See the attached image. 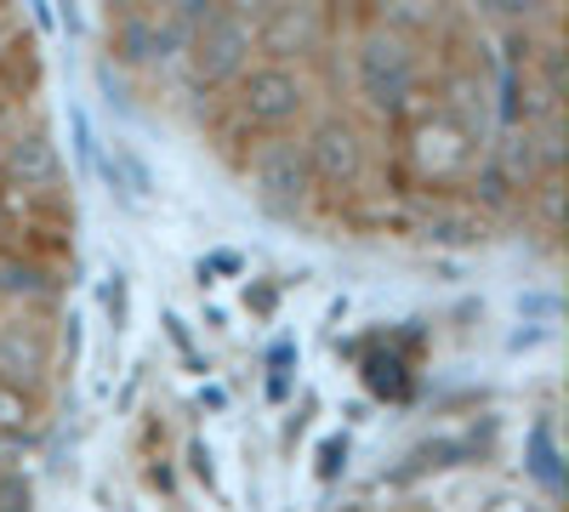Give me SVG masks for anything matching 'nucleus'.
<instances>
[{
  "mask_svg": "<svg viewBox=\"0 0 569 512\" xmlns=\"http://www.w3.org/2000/svg\"><path fill=\"white\" fill-rule=\"evenodd\" d=\"M0 182L7 189H23V194H46V189H58L63 182V154H58V143H52V131H40V126H29V131H7L0 137Z\"/></svg>",
  "mask_w": 569,
  "mask_h": 512,
  "instance_id": "10",
  "label": "nucleus"
},
{
  "mask_svg": "<svg viewBox=\"0 0 569 512\" xmlns=\"http://www.w3.org/2000/svg\"><path fill=\"white\" fill-rule=\"evenodd\" d=\"M410 137H405V160L427 189H461V177L472 171V160L485 154V137L472 131L461 114H450L439 98L410 109Z\"/></svg>",
  "mask_w": 569,
  "mask_h": 512,
  "instance_id": "6",
  "label": "nucleus"
},
{
  "mask_svg": "<svg viewBox=\"0 0 569 512\" xmlns=\"http://www.w3.org/2000/svg\"><path fill=\"white\" fill-rule=\"evenodd\" d=\"M149 7H171L177 18H188V23H194V18H206V12L228 7V0H149Z\"/></svg>",
  "mask_w": 569,
  "mask_h": 512,
  "instance_id": "28",
  "label": "nucleus"
},
{
  "mask_svg": "<svg viewBox=\"0 0 569 512\" xmlns=\"http://www.w3.org/2000/svg\"><path fill=\"white\" fill-rule=\"evenodd\" d=\"M558 313H563V302L552 291H525L518 297V319L525 324H558Z\"/></svg>",
  "mask_w": 569,
  "mask_h": 512,
  "instance_id": "24",
  "label": "nucleus"
},
{
  "mask_svg": "<svg viewBox=\"0 0 569 512\" xmlns=\"http://www.w3.org/2000/svg\"><path fill=\"white\" fill-rule=\"evenodd\" d=\"M58 370V337L46 324L29 319V308L18 319H0V382L18 388V393H40Z\"/></svg>",
  "mask_w": 569,
  "mask_h": 512,
  "instance_id": "9",
  "label": "nucleus"
},
{
  "mask_svg": "<svg viewBox=\"0 0 569 512\" xmlns=\"http://www.w3.org/2000/svg\"><path fill=\"white\" fill-rule=\"evenodd\" d=\"M98 91H103V103L109 109H120V114H131L137 103H131V86H126V69H114L109 58L98 63Z\"/></svg>",
  "mask_w": 569,
  "mask_h": 512,
  "instance_id": "23",
  "label": "nucleus"
},
{
  "mask_svg": "<svg viewBox=\"0 0 569 512\" xmlns=\"http://www.w3.org/2000/svg\"><path fill=\"white\" fill-rule=\"evenodd\" d=\"M166 337H171V348H177V353L188 359V370H200V377H206L211 364H206V359L194 353V337H188V324H182V313H166Z\"/></svg>",
  "mask_w": 569,
  "mask_h": 512,
  "instance_id": "26",
  "label": "nucleus"
},
{
  "mask_svg": "<svg viewBox=\"0 0 569 512\" xmlns=\"http://www.w3.org/2000/svg\"><path fill=\"white\" fill-rule=\"evenodd\" d=\"M98 297H103V313H109V331L126 337V331H131V273H126L120 262L103 273V291H98Z\"/></svg>",
  "mask_w": 569,
  "mask_h": 512,
  "instance_id": "18",
  "label": "nucleus"
},
{
  "mask_svg": "<svg viewBox=\"0 0 569 512\" xmlns=\"http://www.w3.org/2000/svg\"><path fill=\"white\" fill-rule=\"evenodd\" d=\"M0 297L18 302V308H46L58 297V279L34 257H0Z\"/></svg>",
  "mask_w": 569,
  "mask_h": 512,
  "instance_id": "14",
  "label": "nucleus"
},
{
  "mask_svg": "<svg viewBox=\"0 0 569 512\" xmlns=\"http://www.w3.org/2000/svg\"><path fill=\"white\" fill-rule=\"evenodd\" d=\"M342 473H348V433H330L319 444V455H313V479L319 484H337Z\"/></svg>",
  "mask_w": 569,
  "mask_h": 512,
  "instance_id": "21",
  "label": "nucleus"
},
{
  "mask_svg": "<svg viewBox=\"0 0 569 512\" xmlns=\"http://www.w3.org/2000/svg\"><path fill=\"white\" fill-rule=\"evenodd\" d=\"M206 268H211V273H240L246 262H240V251H217V257H211Z\"/></svg>",
  "mask_w": 569,
  "mask_h": 512,
  "instance_id": "29",
  "label": "nucleus"
},
{
  "mask_svg": "<svg viewBox=\"0 0 569 512\" xmlns=\"http://www.w3.org/2000/svg\"><path fill=\"white\" fill-rule=\"evenodd\" d=\"M365 388L376 393V399H410V359H399V353H388V348H376V353H365Z\"/></svg>",
  "mask_w": 569,
  "mask_h": 512,
  "instance_id": "17",
  "label": "nucleus"
},
{
  "mask_svg": "<svg viewBox=\"0 0 569 512\" xmlns=\"http://www.w3.org/2000/svg\"><path fill=\"white\" fill-rule=\"evenodd\" d=\"M240 177H246L251 200H257L268 217H279V222L302 217V211L319 200V194H313V177H308V160H302V143H297V131H284V137H246Z\"/></svg>",
  "mask_w": 569,
  "mask_h": 512,
  "instance_id": "7",
  "label": "nucleus"
},
{
  "mask_svg": "<svg viewBox=\"0 0 569 512\" xmlns=\"http://www.w3.org/2000/svg\"><path fill=\"white\" fill-rule=\"evenodd\" d=\"M525 473H530L547 495H563V450H558V433H552L547 415L525 433Z\"/></svg>",
  "mask_w": 569,
  "mask_h": 512,
  "instance_id": "15",
  "label": "nucleus"
},
{
  "mask_svg": "<svg viewBox=\"0 0 569 512\" xmlns=\"http://www.w3.org/2000/svg\"><path fill=\"white\" fill-rule=\"evenodd\" d=\"M467 12L490 29H536L552 18V0H467Z\"/></svg>",
  "mask_w": 569,
  "mask_h": 512,
  "instance_id": "16",
  "label": "nucleus"
},
{
  "mask_svg": "<svg viewBox=\"0 0 569 512\" xmlns=\"http://www.w3.org/2000/svg\"><path fill=\"white\" fill-rule=\"evenodd\" d=\"M69 131H74V160H80V171H91L103 149H98V131H91V114H86L80 103L69 109Z\"/></svg>",
  "mask_w": 569,
  "mask_h": 512,
  "instance_id": "22",
  "label": "nucleus"
},
{
  "mask_svg": "<svg viewBox=\"0 0 569 512\" xmlns=\"http://www.w3.org/2000/svg\"><path fill=\"white\" fill-rule=\"evenodd\" d=\"M0 69H7V40H0Z\"/></svg>",
  "mask_w": 569,
  "mask_h": 512,
  "instance_id": "33",
  "label": "nucleus"
},
{
  "mask_svg": "<svg viewBox=\"0 0 569 512\" xmlns=\"http://www.w3.org/2000/svg\"><path fill=\"white\" fill-rule=\"evenodd\" d=\"M7 461H12V444H7V439H0V468H7Z\"/></svg>",
  "mask_w": 569,
  "mask_h": 512,
  "instance_id": "32",
  "label": "nucleus"
},
{
  "mask_svg": "<svg viewBox=\"0 0 569 512\" xmlns=\"http://www.w3.org/2000/svg\"><path fill=\"white\" fill-rule=\"evenodd\" d=\"M348 69H353V98L359 109H370L376 120H405L421 91H427V40H410L388 23H359L353 29V52H348Z\"/></svg>",
  "mask_w": 569,
  "mask_h": 512,
  "instance_id": "1",
  "label": "nucleus"
},
{
  "mask_svg": "<svg viewBox=\"0 0 569 512\" xmlns=\"http://www.w3.org/2000/svg\"><path fill=\"white\" fill-rule=\"evenodd\" d=\"M257 58V40H251V12L240 7H217L206 18L188 23V40H182V74L188 86L200 91V98H217V91H228L233 80L246 74V63Z\"/></svg>",
  "mask_w": 569,
  "mask_h": 512,
  "instance_id": "4",
  "label": "nucleus"
},
{
  "mask_svg": "<svg viewBox=\"0 0 569 512\" xmlns=\"http://www.w3.org/2000/svg\"><path fill=\"white\" fill-rule=\"evenodd\" d=\"M302 160L313 177V194L353 200L370 177V131L348 109H313L302 126Z\"/></svg>",
  "mask_w": 569,
  "mask_h": 512,
  "instance_id": "3",
  "label": "nucleus"
},
{
  "mask_svg": "<svg viewBox=\"0 0 569 512\" xmlns=\"http://www.w3.org/2000/svg\"><path fill=\"white\" fill-rule=\"evenodd\" d=\"M29 410H34V399H29V393H18V388L0 382V439H7V444H12V439H18L29 422H34Z\"/></svg>",
  "mask_w": 569,
  "mask_h": 512,
  "instance_id": "19",
  "label": "nucleus"
},
{
  "mask_svg": "<svg viewBox=\"0 0 569 512\" xmlns=\"http://www.w3.org/2000/svg\"><path fill=\"white\" fill-rule=\"evenodd\" d=\"M416 240L433 245V251H472V245L490 240V217L472 205L467 194H461V200L445 194V200H433V205L416 211Z\"/></svg>",
  "mask_w": 569,
  "mask_h": 512,
  "instance_id": "11",
  "label": "nucleus"
},
{
  "mask_svg": "<svg viewBox=\"0 0 569 512\" xmlns=\"http://www.w3.org/2000/svg\"><path fill=\"white\" fill-rule=\"evenodd\" d=\"M91 171L109 182L114 205H126V211H137V205H149V200H154V165L142 160V149L126 143V137H114V149L98 154V165H91Z\"/></svg>",
  "mask_w": 569,
  "mask_h": 512,
  "instance_id": "13",
  "label": "nucleus"
},
{
  "mask_svg": "<svg viewBox=\"0 0 569 512\" xmlns=\"http://www.w3.org/2000/svg\"><path fill=\"white\" fill-rule=\"evenodd\" d=\"M182 40H188V18H177L171 7L109 0V12H103V52L126 74H154V69L177 63Z\"/></svg>",
  "mask_w": 569,
  "mask_h": 512,
  "instance_id": "5",
  "label": "nucleus"
},
{
  "mask_svg": "<svg viewBox=\"0 0 569 512\" xmlns=\"http://www.w3.org/2000/svg\"><path fill=\"white\" fill-rule=\"evenodd\" d=\"M29 501H34V484L7 461V468H0V506H29Z\"/></svg>",
  "mask_w": 569,
  "mask_h": 512,
  "instance_id": "27",
  "label": "nucleus"
},
{
  "mask_svg": "<svg viewBox=\"0 0 569 512\" xmlns=\"http://www.w3.org/2000/svg\"><path fill=\"white\" fill-rule=\"evenodd\" d=\"M370 23H388L410 40H445L456 23V0H359Z\"/></svg>",
  "mask_w": 569,
  "mask_h": 512,
  "instance_id": "12",
  "label": "nucleus"
},
{
  "mask_svg": "<svg viewBox=\"0 0 569 512\" xmlns=\"http://www.w3.org/2000/svg\"><path fill=\"white\" fill-rule=\"evenodd\" d=\"M319 109V86L308 74V63H273V58H251L246 74L228 86V114L246 137H284L302 131L308 114Z\"/></svg>",
  "mask_w": 569,
  "mask_h": 512,
  "instance_id": "2",
  "label": "nucleus"
},
{
  "mask_svg": "<svg viewBox=\"0 0 569 512\" xmlns=\"http://www.w3.org/2000/svg\"><path fill=\"white\" fill-rule=\"evenodd\" d=\"M182 461H188V473H194V479H200V484L217 495V455H211V444H206V439H188Z\"/></svg>",
  "mask_w": 569,
  "mask_h": 512,
  "instance_id": "25",
  "label": "nucleus"
},
{
  "mask_svg": "<svg viewBox=\"0 0 569 512\" xmlns=\"http://www.w3.org/2000/svg\"><path fill=\"white\" fill-rule=\"evenodd\" d=\"M12 131V98H0V137Z\"/></svg>",
  "mask_w": 569,
  "mask_h": 512,
  "instance_id": "31",
  "label": "nucleus"
},
{
  "mask_svg": "<svg viewBox=\"0 0 569 512\" xmlns=\"http://www.w3.org/2000/svg\"><path fill=\"white\" fill-rule=\"evenodd\" d=\"M291 370H297V342H273L268 348V399L273 404L291 393Z\"/></svg>",
  "mask_w": 569,
  "mask_h": 512,
  "instance_id": "20",
  "label": "nucleus"
},
{
  "mask_svg": "<svg viewBox=\"0 0 569 512\" xmlns=\"http://www.w3.org/2000/svg\"><path fill=\"white\" fill-rule=\"evenodd\" d=\"M330 34H337V12L325 0H262L251 12V40H257V58L273 63H313Z\"/></svg>",
  "mask_w": 569,
  "mask_h": 512,
  "instance_id": "8",
  "label": "nucleus"
},
{
  "mask_svg": "<svg viewBox=\"0 0 569 512\" xmlns=\"http://www.w3.org/2000/svg\"><path fill=\"white\" fill-rule=\"evenodd\" d=\"M200 404H206V410H228V393H222V388H200Z\"/></svg>",
  "mask_w": 569,
  "mask_h": 512,
  "instance_id": "30",
  "label": "nucleus"
}]
</instances>
